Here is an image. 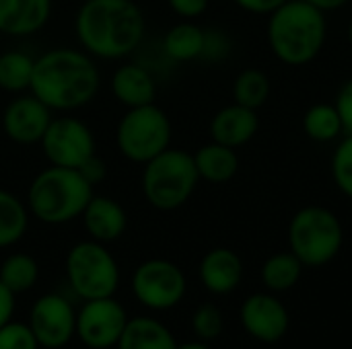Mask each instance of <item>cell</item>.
I'll use <instances>...</instances> for the list:
<instances>
[{
	"instance_id": "cell-18",
	"label": "cell",
	"mask_w": 352,
	"mask_h": 349,
	"mask_svg": "<svg viewBox=\"0 0 352 349\" xmlns=\"http://www.w3.org/2000/svg\"><path fill=\"white\" fill-rule=\"evenodd\" d=\"M52 14V0H0V33L27 37L41 31Z\"/></svg>"
},
{
	"instance_id": "cell-17",
	"label": "cell",
	"mask_w": 352,
	"mask_h": 349,
	"mask_svg": "<svg viewBox=\"0 0 352 349\" xmlns=\"http://www.w3.org/2000/svg\"><path fill=\"white\" fill-rule=\"evenodd\" d=\"M80 218L89 237L103 245L118 241L126 232V226H128L126 210L107 195L93 193Z\"/></svg>"
},
{
	"instance_id": "cell-36",
	"label": "cell",
	"mask_w": 352,
	"mask_h": 349,
	"mask_svg": "<svg viewBox=\"0 0 352 349\" xmlns=\"http://www.w3.org/2000/svg\"><path fill=\"white\" fill-rule=\"evenodd\" d=\"M80 175L95 187L97 183H101L103 179H105V175H107V167H105V163L97 156V154H93L80 169Z\"/></svg>"
},
{
	"instance_id": "cell-28",
	"label": "cell",
	"mask_w": 352,
	"mask_h": 349,
	"mask_svg": "<svg viewBox=\"0 0 352 349\" xmlns=\"http://www.w3.org/2000/svg\"><path fill=\"white\" fill-rule=\"evenodd\" d=\"M270 93H272L270 78L266 76V72L258 68H245L243 72L237 74L233 82V103H239L256 111L266 105Z\"/></svg>"
},
{
	"instance_id": "cell-40",
	"label": "cell",
	"mask_w": 352,
	"mask_h": 349,
	"mask_svg": "<svg viewBox=\"0 0 352 349\" xmlns=\"http://www.w3.org/2000/svg\"><path fill=\"white\" fill-rule=\"evenodd\" d=\"M346 35H349V41H351V45H352V19H351V23H349V29H346Z\"/></svg>"
},
{
	"instance_id": "cell-20",
	"label": "cell",
	"mask_w": 352,
	"mask_h": 349,
	"mask_svg": "<svg viewBox=\"0 0 352 349\" xmlns=\"http://www.w3.org/2000/svg\"><path fill=\"white\" fill-rule=\"evenodd\" d=\"M194 163H196L200 179L214 183V185L229 183L239 171V156L235 148H229L219 142L200 146L194 152Z\"/></svg>"
},
{
	"instance_id": "cell-13",
	"label": "cell",
	"mask_w": 352,
	"mask_h": 349,
	"mask_svg": "<svg viewBox=\"0 0 352 349\" xmlns=\"http://www.w3.org/2000/svg\"><path fill=\"white\" fill-rule=\"evenodd\" d=\"M239 319L245 333L262 344H278L291 327L287 306L272 292L248 296L241 304Z\"/></svg>"
},
{
	"instance_id": "cell-34",
	"label": "cell",
	"mask_w": 352,
	"mask_h": 349,
	"mask_svg": "<svg viewBox=\"0 0 352 349\" xmlns=\"http://www.w3.org/2000/svg\"><path fill=\"white\" fill-rule=\"evenodd\" d=\"M167 4L177 16L188 19V21L198 19L208 8V0H167Z\"/></svg>"
},
{
	"instance_id": "cell-16",
	"label": "cell",
	"mask_w": 352,
	"mask_h": 349,
	"mask_svg": "<svg viewBox=\"0 0 352 349\" xmlns=\"http://www.w3.org/2000/svg\"><path fill=\"white\" fill-rule=\"evenodd\" d=\"M202 286L217 296H225L237 290L243 280V261L241 257L227 247L210 249L198 267Z\"/></svg>"
},
{
	"instance_id": "cell-33",
	"label": "cell",
	"mask_w": 352,
	"mask_h": 349,
	"mask_svg": "<svg viewBox=\"0 0 352 349\" xmlns=\"http://www.w3.org/2000/svg\"><path fill=\"white\" fill-rule=\"evenodd\" d=\"M334 107H336V111H338V115H340L344 134H352V78H349V80L338 88Z\"/></svg>"
},
{
	"instance_id": "cell-31",
	"label": "cell",
	"mask_w": 352,
	"mask_h": 349,
	"mask_svg": "<svg viewBox=\"0 0 352 349\" xmlns=\"http://www.w3.org/2000/svg\"><path fill=\"white\" fill-rule=\"evenodd\" d=\"M0 349H39V344L27 323L10 321L0 327Z\"/></svg>"
},
{
	"instance_id": "cell-2",
	"label": "cell",
	"mask_w": 352,
	"mask_h": 349,
	"mask_svg": "<svg viewBox=\"0 0 352 349\" xmlns=\"http://www.w3.org/2000/svg\"><path fill=\"white\" fill-rule=\"evenodd\" d=\"M99 84V68L87 51L54 47L35 58L29 91L52 111H76L95 99Z\"/></svg>"
},
{
	"instance_id": "cell-14",
	"label": "cell",
	"mask_w": 352,
	"mask_h": 349,
	"mask_svg": "<svg viewBox=\"0 0 352 349\" xmlns=\"http://www.w3.org/2000/svg\"><path fill=\"white\" fill-rule=\"evenodd\" d=\"M52 119V109L35 95H21L6 105L2 113V130L14 144H39Z\"/></svg>"
},
{
	"instance_id": "cell-32",
	"label": "cell",
	"mask_w": 352,
	"mask_h": 349,
	"mask_svg": "<svg viewBox=\"0 0 352 349\" xmlns=\"http://www.w3.org/2000/svg\"><path fill=\"white\" fill-rule=\"evenodd\" d=\"M233 49V43L229 39V35L221 29H206L204 33V49H202V58L206 62H221L225 58H229Z\"/></svg>"
},
{
	"instance_id": "cell-10",
	"label": "cell",
	"mask_w": 352,
	"mask_h": 349,
	"mask_svg": "<svg viewBox=\"0 0 352 349\" xmlns=\"http://www.w3.org/2000/svg\"><path fill=\"white\" fill-rule=\"evenodd\" d=\"M39 146L50 165L66 169H80L97 148L91 128L76 117H54Z\"/></svg>"
},
{
	"instance_id": "cell-26",
	"label": "cell",
	"mask_w": 352,
	"mask_h": 349,
	"mask_svg": "<svg viewBox=\"0 0 352 349\" xmlns=\"http://www.w3.org/2000/svg\"><path fill=\"white\" fill-rule=\"evenodd\" d=\"M303 130L307 138L328 144L344 136V128L340 121V115L334 105L330 103H318L309 107L303 115Z\"/></svg>"
},
{
	"instance_id": "cell-35",
	"label": "cell",
	"mask_w": 352,
	"mask_h": 349,
	"mask_svg": "<svg viewBox=\"0 0 352 349\" xmlns=\"http://www.w3.org/2000/svg\"><path fill=\"white\" fill-rule=\"evenodd\" d=\"M241 10L252 14H266L270 16L276 8H280L287 0H233Z\"/></svg>"
},
{
	"instance_id": "cell-23",
	"label": "cell",
	"mask_w": 352,
	"mask_h": 349,
	"mask_svg": "<svg viewBox=\"0 0 352 349\" xmlns=\"http://www.w3.org/2000/svg\"><path fill=\"white\" fill-rule=\"evenodd\" d=\"M305 265L291 253H276L272 257H268L262 265V282L266 286V290L274 292H287L291 288H295L303 276Z\"/></svg>"
},
{
	"instance_id": "cell-15",
	"label": "cell",
	"mask_w": 352,
	"mask_h": 349,
	"mask_svg": "<svg viewBox=\"0 0 352 349\" xmlns=\"http://www.w3.org/2000/svg\"><path fill=\"white\" fill-rule=\"evenodd\" d=\"M260 130V117L256 109L231 103L214 113L210 119V138L212 142L225 144L229 148H241L256 138Z\"/></svg>"
},
{
	"instance_id": "cell-5",
	"label": "cell",
	"mask_w": 352,
	"mask_h": 349,
	"mask_svg": "<svg viewBox=\"0 0 352 349\" xmlns=\"http://www.w3.org/2000/svg\"><path fill=\"white\" fill-rule=\"evenodd\" d=\"M198 181L200 175L194 163V154L169 146L144 163L140 187L144 200L155 210L171 212L188 204L198 187Z\"/></svg>"
},
{
	"instance_id": "cell-39",
	"label": "cell",
	"mask_w": 352,
	"mask_h": 349,
	"mask_svg": "<svg viewBox=\"0 0 352 349\" xmlns=\"http://www.w3.org/2000/svg\"><path fill=\"white\" fill-rule=\"evenodd\" d=\"M177 349H212L206 341H200V339H196V341H186V344H177Z\"/></svg>"
},
{
	"instance_id": "cell-8",
	"label": "cell",
	"mask_w": 352,
	"mask_h": 349,
	"mask_svg": "<svg viewBox=\"0 0 352 349\" xmlns=\"http://www.w3.org/2000/svg\"><path fill=\"white\" fill-rule=\"evenodd\" d=\"M116 144L124 158L144 165L171 146V121L155 103L132 107L118 123Z\"/></svg>"
},
{
	"instance_id": "cell-11",
	"label": "cell",
	"mask_w": 352,
	"mask_h": 349,
	"mask_svg": "<svg viewBox=\"0 0 352 349\" xmlns=\"http://www.w3.org/2000/svg\"><path fill=\"white\" fill-rule=\"evenodd\" d=\"M128 319L126 309L113 296L85 300L76 313V337L89 349L116 348Z\"/></svg>"
},
{
	"instance_id": "cell-29",
	"label": "cell",
	"mask_w": 352,
	"mask_h": 349,
	"mask_svg": "<svg viewBox=\"0 0 352 349\" xmlns=\"http://www.w3.org/2000/svg\"><path fill=\"white\" fill-rule=\"evenodd\" d=\"M332 179L336 189L352 200V134H344L332 154Z\"/></svg>"
},
{
	"instance_id": "cell-21",
	"label": "cell",
	"mask_w": 352,
	"mask_h": 349,
	"mask_svg": "<svg viewBox=\"0 0 352 349\" xmlns=\"http://www.w3.org/2000/svg\"><path fill=\"white\" fill-rule=\"evenodd\" d=\"M118 349H177L173 333L153 317H132L118 341Z\"/></svg>"
},
{
	"instance_id": "cell-25",
	"label": "cell",
	"mask_w": 352,
	"mask_h": 349,
	"mask_svg": "<svg viewBox=\"0 0 352 349\" xmlns=\"http://www.w3.org/2000/svg\"><path fill=\"white\" fill-rule=\"evenodd\" d=\"M35 58L21 49H8L0 53V88L6 93L29 91L33 78Z\"/></svg>"
},
{
	"instance_id": "cell-12",
	"label": "cell",
	"mask_w": 352,
	"mask_h": 349,
	"mask_svg": "<svg viewBox=\"0 0 352 349\" xmlns=\"http://www.w3.org/2000/svg\"><path fill=\"white\" fill-rule=\"evenodd\" d=\"M27 325L39 348L62 349L76 335V311L62 294H43L33 302Z\"/></svg>"
},
{
	"instance_id": "cell-9",
	"label": "cell",
	"mask_w": 352,
	"mask_h": 349,
	"mask_svg": "<svg viewBox=\"0 0 352 349\" xmlns=\"http://www.w3.org/2000/svg\"><path fill=\"white\" fill-rule=\"evenodd\" d=\"M186 290V274L167 259H146L132 274V294L151 311H169L177 306L184 300Z\"/></svg>"
},
{
	"instance_id": "cell-38",
	"label": "cell",
	"mask_w": 352,
	"mask_h": 349,
	"mask_svg": "<svg viewBox=\"0 0 352 349\" xmlns=\"http://www.w3.org/2000/svg\"><path fill=\"white\" fill-rule=\"evenodd\" d=\"M309 4H314L316 8H320L322 12H330V10H338L342 6H346L351 0H305Z\"/></svg>"
},
{
	"instance_id": "cell-3",
	"label": "cell",
	"mask_w": 352,
	"mask_h": 349,
	"mask_svg": "<svg viewBox=\"0 0 352 349\" xmlns=\"http://www.w3.org/2000/svg\"><path fill=\"white\" fill-rule=\"evenodd\" d=\"M268 45L287 66L314 62L328 39L326 12L305 0H287L268 16Z\"/></svg>"
},
{
	"instance_id": "cell-22",
	"label": "cell",
	"mask_w": 352,
	"mask_h": 349,
	"mask_svg": "<svg viewBox=\"0 0 352 349\" xmlns=\"http://www.w3.org/2000/svg\"><path fill=\"white\" fill-rule=\"evenodd\" d=\"M204 33L200 25L192 21H182L173 25L163 37V49L173 62H194L202 58Z\"/></svg>"
},
{
	"instance_id": "cell-37",
	"label": "cell",
	"mask_w": 352,
	"mask_h": 349,
	"mask_svg": "<svg viewBox=\"0 0 352 349\" xmlns=\"http://www.w3.org/2000/svg\"><path fill=\"white\" fill-rule=\"evenodd\" d=\"M14 304H16V296L0 282V327L12 321Z\"/></svg>"
},
{
	"instance_id": "cell-24",
	"label": "cell",
	"mask_w": 352,
	"mask_h": 349,
	"mask_svg": "<svg viewBox=\"0 0 352 349\" xmlns=\"http://www.w3.org/2000/svg\"><path fill=\"white\" fill-rule=\"evenodd\" d=\"M29 226V210L14 193L0 189V249L16 245Z\"/></svg>"
},
{
	"instance_id": "cell-1",
	"label": "cell",
	"mask_w": 352,
	"mask_h": 349,
	"mask_svg": "<svg viewBox=\"0 0 352 349\" xmlns=\"http://www.w3.org/2000/svg\"><path fill=\"white\" fill-rule=\"evenodd\" d=\"M146 21L134 0H85L74 16V35L91 58L122 60L142 41Z\"/></svg>"
},
{
	"instance_id": "cell-6",
	"label": "cell",
	"mask_w": 352,
	"mask_h": 349,
	"mask_svg": "<svg viewBox=\"0 0 352 349\" xmlns=\"http://www.w3.org/2000/svg\"><path fill=\"white\" fill-rule=\"evenodd\" d=\"M344 243L340 218L324 206H305L289 222V249L305 267L334 261Z\"/></svg>"
},
{
	"instance_id": "cell-4",
	"label": "cell",
	"mask_w": 352,
	"mask_h": 349,
	"mask_svg": "<svg viewBox=\"0 0 352 349\" xmlns=\"http://www.w3.org/2000/svg\"><path fill=\"white\" fill-rule=\"evenodd\" d=\"M95 187L78 169L47 167L27 189V210L43 224H66L82 216Z\"/></svg>"
},
{
	"instance_id": "cell-27",
	"label": "cell",
	"mask_w": 352,
	"mask_h": 349,
	"mask_svg": "<svg viewBox=\"0 0 352 349\" xmlns=\"http://www.w3.org/2000/svg\"><path fill=\"white\" fill-rule=\"evenodd\" d=\"M39 280V265L27 253H12L0 265V282L14 294L29 292Z\"/></svg>"
},
{
	"instance_id": "cell-7",
	"label": "cell",
	"mask_w": 352,
	"mask_h": 349,
	"mask_svg": "<svg viewBox=\"0 0 352 349\" xmlns=\"http://www.w3.org/2000/svg\"><path fill=\"white\" fill-rule=\"evenodd\" d=\"M66 280L70 290L85 302L116 296L120 265L111 251L97 241H80L66 255Z\"/></svg>"
},
{
	"instance_id": "cell-30",
	"label": "cell",
	"mask_w": 352,
	"mask_h": 349,
	"mask_svg": "<svg viewBox=\"0 0 352 349\" xmlns=\"http://www.w3.org/2000/svg\"><path fill=\"white\" fill-rule=\"evenodd\" d=\"M223 329H225V319H223V313L214 304L204 302L194 311V315H192V331L200 341L208 344V341L219 339Z\"/></svg>"
},
{
	"instance_id": "cell-19",
	"label": "cell",
	"mask_w": 352,
	"mask_h": 349,
	"mask_svg": "<svg viewBox=\"0 0 352 349\" xmlns=\"http://www.w3.org/2000/svg\"><path fill=\"white\" fill-rule=\"evenodd\" d=\"M109 84H111L113 97L128 109L155 103L157 82H155L153 74L140 64H134V62L122 64L113 72Z\"/></svg>"
}]
</instances>
